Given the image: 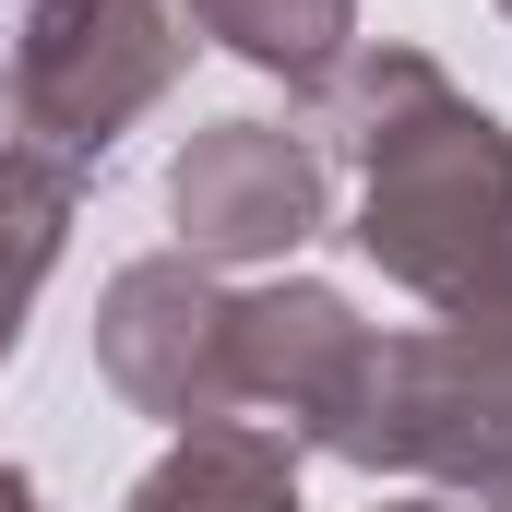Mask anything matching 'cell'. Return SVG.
<instances>
[{"instance_id": "obj_7", "label": "cell", "mask_w": 512, "mask_h": 512, "mask_svg": "<svg viewBox=\"0 0 512 512\" xmlns=\"http://www.w3.org/2000/svg\"><path fill=\"white\" fill-rule=\"evenodd\" d=\"M0 512H36V489H24V477H0Z\"/></svg>"}, {"instance_id": "obj_3", "label": "cell", "mask_w": 512, "mask_h": 512, "mask_svg": "<svg viewBox=\"0 0 512 512\" xmlns=\"http://www.w3.org/2000/svg\"><path fill=\"white\" fill-rule=\"evenodd\" d=\"M179 215L203 251H274L310 227V167L274 131H215L203 155H179Z\"/></svg>"}, {"instance_id": "obj_6", "label": "cell", "mask_w": 512, "mask_h": 512, "mask_svg": "<svg viewBox=\"0 0 512 512\" xmlns=\"http://www.w3.org/2000/svg\"><path fill=\"white\" fill-rule=\"evenodd\" d=\"M48 227H60V191L24 179V167H0V346H12V298H24L36 262H48Z\"/></svg>"}, {"instance_id": "obj_2", "label": "cell", "mask_w": 512, "mask_h": 512, "mask_svg": "<svg viewBox=\"0 0 512 512\" xmlns=\"http://www.w3.org/2000/svg\"><path fill=\"white\" fill-rule=\"evenodd\" d=\"M167 84V24L155 0H36L24 24V96L60 120V143H108V120H131Z\"/></svg>"}, {"instance_id": "obj_5", "label": "cell", "mask_w": 512, "mask_h": 512, "mask_svg": "<svg viewBox=\"0 0 512 512\" xmlns=\"http://www.w3.org/2000/svg\"><path fill=\"white\" fill-rule=\"evenodd\" d=\"M215 36H239L251 60H286V72H310L334 36H346V0H191Z\"/></svg>"}, {"instance_id": "obj_4", "label": "cell", "mask_w": 512, "mask_h": 512, "mask_svg": "<svg viewBox=\"0 0 512 512\" xmlns=\"http://www.w3.org/2000/svg\"><path fill=\"white\" fill-rule=\"evenodd\" d=\"M143 512H298V501H286V465H274V453L203 441V453H179V465L143 489Z\"/></svg>"}, {"instance_id": "obj_1", "label": "cell", "mask_w": 512, "mask_h": 512, "mask_svg": "<svg viewBox=\"0 0 512 512\" xmlns=\"http://www.w3.org/2000/svg\"><path fill=\"white\" fill-rule=\"evenodd\" d=\"M393 274L417 286H477L512 251V155L489 120H465L417 60L370 84V227Z\"/></svg>"}]
</instances>
